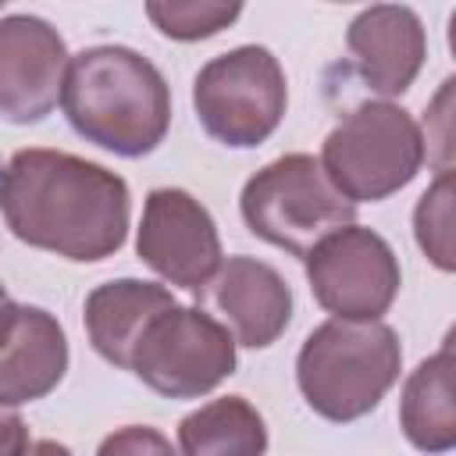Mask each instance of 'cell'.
I'll return each mask as SVG.
<instances>
[{
    "label": "cell",
    "mask_w": 456,
    "mask_h": 456,
    "mask_svg": "<svg viewBox=\"0 0 456 456\" xmlns=\"http://www.w3.org/2000/svg\"><path fill=\"white\" fill-rule=\"evenodd\" d=\"M135 253L167 285H182L196 296H203V289L224 264L221 235L210 210L192 192L175 185L153 189L146 196L135 232Z\"/></svg>",
    "instance_id": "obj_9"
},
{
    "label": "cell",
    "mask_w": 456,
    "mask_h": 456,
    "mask_svg": "<svg viewBox=\"0 0 456 456\" xmlns=\"http://www.w3.org/2000/svg\"><path fill=\"white\" fill-rule=\"evenodd\" d=\"M25 456H71V449H68L64 442L39 438V442H32V445H28V452H25Z\"/></svg>",
    "instance_id": "obj_23"
},
{
    "label": "cell",
    "mask_w": 456,
    "mask_h": 456,
    "mask_svg": "<svg viewBox=\"0 0 456 456\" xmlns=\"http://www.w3.org/2000/svg\"><path fill=\"white\" fill-rule=\"evenodd\" d=\"M68 370V338L43 306H21L14 335L0 349V406H25L50 395Z\"/></svg>",
    "instance_id": "obj_14"
},
{
    "label": "cell",
    "mask_w": 456,
    "mask_h": 456,
    "mask_svg": "<svg viewBox=\"0 0 456 456\" xmlns=\"http://www.w3.org/2000/svg\"><path fill=\"white\" fill-rule=\"evenodd\" d=\"M207 289L235 346L267 349L271 342L281 338V331L292 321L289 281L256 256H228Z\"/></svg>",
    "instance_id": "obj_12"
},
{
    "label": "cell",
    "mask_w": 456,
    "mask_h": 456,
    "mask_svg": "<svg viewBox=\"0 0 456 456\" xmlns=\"http://www.w3.org/2000/svg\"><path fill=\"white\" fill-rule=\"evenodd\" d=\"M61 107L68 125L114 157L153 153L171 128V89L132 46H89L68 61Z\"/></svg>",
    "instance_id": "obj_2"
},
{
    "label": "cell",
    "mask_w": 456,
    "mask_h": 456,
    "mask_svg": "<svg viewBox=\"0 0 456 456\" xmlns=\"http://www.w3.org/2000/svg\"><path fill=\"white\" fill-rule=\"evenodd\" d=\"M28 428L14 406H0V456H25L28 452Z\"/></svg>",
    "instance_id": "obj_21"
},
{
    "label": "cell",
    "mask_w": 456,
    "mask_h": 456,
    "mask_svg": "<svg viewBox=\"0 0 456 456\" xmlns=\"http://www.w3.org/2000/svg\"><path fill=\"white\" fill-rule=\"evenodd\" d=\"M239 210L256 239L299 260L324 235L356 224V207L335 192L321 160L310 153H285L264 164L242 185Z\"/></svg>",
    "instance_id": "obj_5"
},
{
    "label": "cell",
    "mask_w": 456,
    "mask_h": 456,
    "mask_svg": "<svg viewBox=\"0 0 456 456\" xmlns=\"http://www.w3.org/2000/svg\"><path fill=\"white\" fill-rule=\"evenodd\" d=\"M68 46L61 32L36 14L0 18V118L11 125L43 121L64 89Z\"/></svg>",
    "instance_id": "obj_10"
},
{
    "label": "cell",
    "mask_w": 456,
    "mask_h": 456,
    "mask_svg": "<svg viewBox=\"0 0 456 456\" xmlns=\"http://www.w3.org/2000/svg\"><path fill=\"white\" fill-rule=\"evenodd\" d=\"M452 86L456 78H445L438 96L431 100L428 107V118H424V153L435 146L438 150V175H452Z\"/></svg>",
    "instance_id": "obj_19"
},
{
    "label": "cell",
    "mask_w": 456,
    "mask_h": 456,
    "mask_svg": "<svg viewBox=\"0 0 456 456\" xmlns=\"http://www.w3.org/2000/svg\"><path fill=\"white\" fill-rule=\"evenodd\" d=\"M18 310H21V306H18V303L7 296V289L0 285V349H4V346H7V338L14 335V324H18Z\"/></svg>",
    "instance_id": "obj_22"
},
{
    "label": "cell",
    "mask_w": 456,
    "mask_h": 456,
    "mask_svg": "<svg viewBox=\"0 0 456 456\" xmlns=\"http://www.w3.org/2000/svg\"><path fill=\"white\" fill-rule=\"evenodd\" d=\"M167 306H175V296L167 285L142 281V278H114L107 285H96L86 296V306H82L86 335L107 363L128 370L135 342L142 338L150 321L160 317Z\"/></svg>",
    "instance_id": "obj_13"
},
{
    "label": "cell",
    "mask_w": 456,
    "mask_h": 456,
    "mask_svg": "<svg viewBox=\"0 0 456 456\" xmlns=\"http://www.w3.org/2000/svg\"><path fill=\"white\" fill-rule=\"evenodd\" d=\"M303 260L314 299L335 321H381L403 285L392 246L363 224L324 235Z\"/></svg>",
    "instance_id": "obj_8"
},
{
    "label": "cell",
    "mask_w": 456,
    "mask_h": 456,
    "mask_svg": "<svg viewBox=\"0 0 456 456\" xmlns=\"http://www.w3.org/2000/svg\"><path fill=\"white\" fill-rule=\"evenodd\" d=\"M452 207H456V182L452 175H435L428 192L413 207V235L420 253L438 271H456V246H452Z\"/></svg>",
    "instance_id": "obj_17"
},
{
    "label": "cell",
    "mask_w": 456,
    "mask_h": 456,
    "mask_svg": "<svg viewBox=\"0 0 456 456\" xmlns=\"http://www.w3.org/2000/svg\"><path fill=\"white\" fill-rule=\"evenodd\" d=\"M424 135L413 114L392 100H367L328 132L317 160L335 192L356 207L406 189L424 167Z\"/></svg>",
    "instance_id": "obj_4"
},
{
    "label": "cell",
    "mask_w": 456,
    "mask_h": 456,
    "mask_svg": "<svg viewBox=\"0 0 456 456\" xmlns=\"http://www.w3.org/2000/svg\"><path fill=\"white\" fill-rule=\"evenodd\" d=\"M0 210L14 239L75 264L125 246L132 196L121 175L64 150H18L0 171Z\"/></svg>",
    "instance_id": "obj_1"
},
{
    "label": "cell",
    "mask_w": 456,
    "mask_h": 456,
    "mask_svg": "<svg viewBox=\"0 0 456 456\" xmlns=\"http://www.w3.org/2000/svg\"><path fill=\"white\" fill-rule=\"evenodd\" d=\"M399 428L406 442L428 456H442L456 449V403H452V338L420 360L399 399Z\"/></svg>",
    "instance_id": "obj_15"
},
{
    "label": "cell",
    "mask_w": 456,
    "mask_h": 456,
    "mask_svg": "<svg viewBox=\"0 0 456 456\" xmlns=\"http://www.w3.org/2000/svg\"><path fill=\"white\" fill-rule=\"evenodd\" d=\"M242 14V4H214V0H150L146 18L160 28V36L178 43L210 39L228 28Z\"/></svg>",
    "instance_id": "obj_18"
},
{
    "label": "cell",
    "mask_w": 456,
    "mask_h": 456,
    "mask_svg": "<svg viewBox=\"0 0 456 456\" xmlns=\"http://www.w3.org/2000/svg\"><path fill=\"white\" fill-rule=\"evenodd\" d=\"M128 370L164 399H200L235 370V338L200 306L175 303L150 321Z\"/></svg>",
    "instance_id": "obj_7"
},
{
    "label": "cell",
    "mask_w": 456,
    "mask_h": 456,
    "mask_svg": "<svg viewBox=\"0 0 456 456\" xmlns=\"http://www.w3.org/2000/svg\"><path fill=\"white\" fill-rule=\"evenodd\" d=\"M399 370L403 346L385 321L331 317L303 338L296 356V385L306 406L331 424H349L378 410Z\"/></svg>",
    "instance_id": "obj_3"
},
{
    "label": "cell",
    "mask_w": 456,
    "mask_h": 456,
    "mask_svg": "<svg viewBox=\"0 0 456 456\" xmlns=\"http://www.w3.org/2000/svg\"><path fill=\"white\" fill-rule=\"evenodd\" d=\"M178 449L182 456H264L267 424L249 399L221 395L182 417Z\"/></svg>",
    "instance_id": "obj_16"
},
{
    "label": "cell",
    "mask_w": 456,
    "mask_h": 456,
    "mask_svg": "<svg viewBox=\"0 0 456 456\" xmlns=\"http://www.w3.org/2000/svg\"><path fill=\"white\" fill-rule=\"evenodd\" d=\"M346 46L360 78L378 96H399L413 86L428 57V32L413 7L403 4H374L363 7L349 28Z\"/></svg>",
    "instance_id": "obj_11"
},
{
    "label": "cell",
    "mask_w": 456,
    "mask_h": 456,
    "mask_svg": "<svg viewBox=\"0 0 456 456\" xmlns=\"http://www.w3.org/2000/svg\"><path fill=\"white\" fill-rule=\"evenodd\" d=\"M96 456H178L167 442V435H160L157 428H146V424H128V428H118L110 431Z\"/></svg>",
    "instance_id": "obj_20"
},
{
    "label": "cell",
    "mask_w": 456,
    "mask_h": 456,
    "mask_svg": "<svg viewBox=\"0 0 456 456\" xmlns=\"http://www.w3.org/2000/svg\"><path fill=\"white\" fill-rule=\"evenodd\" d=\"M289 82L281 61L256 43L210 57L192 82V110L203 132L232 150H253L285 118Z\"/></svg>",
    "instance_id": "obj_6"
}]
</instances>
